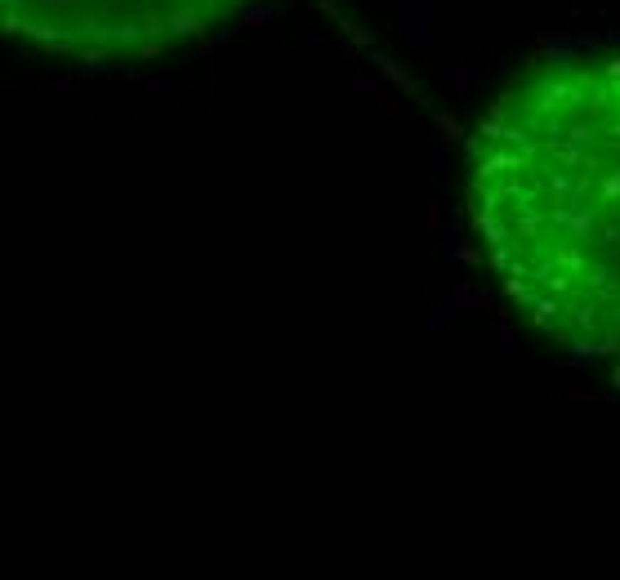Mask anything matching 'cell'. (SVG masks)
I'll return each mask as SVG.
<instances>
[{
	"label": "cell",
	"mask_w": 620,
	"mask_h": 580,
	"mask_svg": "<svg viewBox=\"0 0 620 580\" xmlns=\"http://www.w3.org/2000/svg\"><path fill=\"white\" fill-rule=\"evenodd\" d=\"M580 246H584V241H572V237H567V246H558V251L549 255V259H554L562 273H572V277H584V273H589V263H584V251H580Z\"/></svg>",
	"instance_id": "obj_9"
},
{
	"label": "cell",
	"mask_w": 620,
	"mask_h": 580,
	"mask_svg": "<svg viewBox=\"0 0 620 580\" xmlns=\"http://www.w3.org/2000/svg\"><path fill=\"white\" fill-rule=\"evenodd\" d=\"M393 5H397L401 14H411V9H429V0H393Z\"/></svg>",
	"instance_id": "obj_42"
},
{
	"label": "cell",
	"mask_w": 620,
	"mask_h": 580,
	"mask_svg": "<svg viewBox=\"0 0 620 580\" xmlns=\"http://www.w3.org/2000/svg\"><path fill=\"white\" fill-rule=\"evenodd\" d=\"M460 188V179H456V170H442V192H456Z\"/></svg>",
	"instance_id": "obj_43"
},
{
	"label": "cell",
	"mask_w": 620,
	"mask_h": 580,
	"mask_svg": "<svg viewBox=\"0 0 620 580\" xmlns=\"http://www.w3.org/2000/svg\"><path fill=\"white\" fill-rule=\"evenodd\" d=\"M602 72H607V80H620V58H607V68H602Z\"/></svg>",
	"instance_id": "obj_44"
},
{
	"label": "cell",
	"mask_w": 620,
	"mask_h": 580,
	"mask_svg": "<svg viewBox=\"0 0 620 580\" xmlns=\"http://www.w3.org/2000/svg\"><path fill=\"white\" fill-rule=\"evenodd\" d=\"M464 152L473 157V161H482V157H487V147H482V139H478V135H464Z\"/></svg>",
	"instance_id": "obj_38"
},
{
	"label": "cell",
	"mask_w": 620,
	"mask_h": 580,
	"mask_svg": "<svg viewBox=\"0 0 620 580\" xmlns=\"http://www.w3.org/2000/svg\"><path fill=\"white\" fill-rule=\"evenodd\" d=\"M540 58L549 63V68H576L580 63V45H554V49H540Z\"/></svg>",
	"instance_id": "obj_16"
},
{
	"label": "cell",
	"mask_w": 620,
	"mask_h": 580,
	"mask_svg": "<svg viewBox=\"0 0 620 580\" xmlns=\"http://www.w3.org/2000/svg\"><path fill=\"white\" fill-rule=\"evenodd\" d=\"M572 375L576 371H535V384H540V389H567V384H572Z\"/></svg>",
	"instance_id": "obj_28"
},
{
	"label": "cell",
	"mask_w": 620,
	"mask_h": 580,
	"mask_svg": "<svg viewBox=\"0 0 620 580\" xmlns=\"http://www.w3.org/2000/svg\"><path fill=\"white\" fill-rule=\"evenodd\" d=\"M442 228H446V219H442V206H429V232H433V237H442Z\"/></svg>",
	"instance_id": "obj_39"
},
{
	"label": "cell",
	"mask_w": 620,
	"mask_h": 580,
	"mask_svg": "<svg viewBox=\"0 0 620 580\" xmlns=\"http://www.w3.org/2000/svg\"><path fill=\"white\" fill-rule=\"evenodd\" d=\"M580 49H589V54H598V49H602V36H598V31H580V41H576Z\"/></svg>",
	"instance_id": "obj_40"
},
{
	"label": "cell",
	"mask_w": 620,
	"mask_h": 580,
	"mask_svg": "<svg viewBox=\"0 0 620 580\" xmlns=\"http://www.w3.org/2000/svg\"><path fill=\"white\" fill-rule=\"evenodd\" d=\"M312 5H317V9L326 14V23H330V27H340V31L348 27V19H344V14H340V5H335V0H312Z\"/></svg>",
	"instance_id": "obj_34"
},
{
	"label": "cell",
	"mask_w": 620,
	"mask_h": 580,
	"mask_svg": "<svg viewBox=\"0 0 620 580\" xmlns=\"http://www.w3.org/2000/svg\"><path fill=\"white\" fill-rule=\"evenodd\" d=\"M340 36L353 41V49H371V45H375V31H371V27H362V23H348Z\"/></svg>",
	"instance_id": "obj_29"
},
{
	"label": "cell",
	"mask_w": 620,
	"mask_h": 580,
	"mask_svg": "<svg viewBox=\"0 0 620 580\" xmlns=\"http://www.w3.org/2000/svg\"><path fill=\"white\" fill-rule=\"evenodd\" d=\"M531 326H535V330H554V335H558V326H562L558 295H554V300H535V304H531Z\"/></svg>",
	"instance_id": "obj_10"
},
{
	"label": "cell",
	"mask_w": 620,
	"mask_h": 580,
	"mask_svg": "<svg viewBox=\"0 0 620 580\" xmlns=\"http://www.w3.org/2000/svg\"><path fill=\"white\" fill-rule=\"evenodd\" d=\"M611 389L620 393V362H616V371H611Z\"/></svg>",
	"instance_id": "obj_48"
},
{
	"label": "cell",
	"mask_w": 620,
	"mask_h": 580,
	"mask_svg": "<svg viewBox=\"0 0 620 580\" xmlns=\"http://www.w3.org/2000/svg\"><path fill=\"white\" fill-rule=\"evenodd\" d=\"M468 219H473V228H478V232H482V237H487L491 246L513 241V228H509V223H500L495 214H491V206H473V214H468Z\"/></svg>",
	"instance_id": "obj_6"
},
{
	"label": "cell",
	"mask_w": 620,
	"mask_h": 580,
	"mask_svg": "<svg viewBox=\"0 0 620 580\" xmlns=\"http://www.w3.org/2000/svg\"><path fill=\"white\" fill-rule=\"evenodd\" d=\"M353 94H362V98H379L384 85H379V80L366 72V68H357V72H353Z\"/></svg>",
	"instance_id": "obj_26"
},
{
	"label": "cell",
	"mask_w": 620,
	"mask_h": 580,
	"mask_svg": "<svg viewBox=\"0 0 620 580\" xmlns=\"http://www.w3.org/2000/svg\"><path fill=\"white\" fill-rule=\"evenodd\" d=\"M179 5H183V0H179Z\"/></svg>",
	"instance_id": "obj_51"
},
{
	"label": "cell",
	"mask_w": 620,
	"mask_h": 580,
	"mask_svg": "<svg viewBox=\"0 0 620 580\" xmlns=\"http://www.w3.org/2000/svg\"><path fill=\"white\" fill-rule=\"evenodd\" d=\"M375 72H379L384 80H393V85L401 90V98H420V103H429V98H424V90L415 85V80H411V72L401 68V63H397L393 54H379V49H375Z\"/></svg>",
	"instance_id": "obj_3"
},
{
	"label": "cell",
	"mask_w": 620,
	"mask_h": 580,
	"mask_svg": "<svg viewBox=\"0 0 620 580\" xmlns=\"http://www.w3.org/2000/svg\"><path fill=\"white\" fill-rule=\"evenodd\" d=\"M505 201H517V210H527V206H535V188H527V184H517V179H509L505 188Z\"/></svg>",
	"instance_id": "obj_25"
},
{
	"label": "cell",
	"mask_w": 620,
	"mask_h": 580,
	"mask_svg": "<svg viewBox=\"0 0 620 580\" xmlns=\"http://www.w3.org/2000/svg\"><path fill=\"white\" fill-rule=\"evenodd\" d=\"M139 54H143V58H161V54H165V41H157V36H147V41L139 45Z\"/></svg>",
	"instance_id": "obj_37"
},
{
	"label": "cell",
	"mask_w": 620,
	"mask_h": 580,
	"mask_svg": "<svg viewBox=\"0 0 620 580\" xmlns=\"http://www.w3.org/2000/svg\"><path fill=\"white\" fill-rule=\"evenodd\" d=\"M72 80H76V76H58V80H41V94H45V98H67V94H72Z\"/></svg>",
	"instance_id": "obj_32"
},
{
	"label": "cell",
	"mask_w": 620,
	"mask_h": 580,
	"mask_svg": "<svg viewBox=\"0 0 620 580\" xmlns=\"http://www.w3.org/2000/svg\"><path fill=\"white\" fill-rule=\"evenodd\" d=\"M602 41H611V45H620V27H607V31H602Z\"/></svg>",
	"instance_id": "obj_46"
},
{
	"label": "cell",
	"mask_w": 620,
	"mask_h": 580,
	"mask_svg": "<svg viewBox=\"0 0 620 580\" xmlns=\"http://www.w3.org/2000/svg\"><path fill=\"white\" fill-rule=\"evenodd\" d=\"M513 246H517V241H505V246H495V255H491V268H505V273H509V263H513Z\"/></svg>",
	"instance_id": "obj_35"
},
{
	"label": "cell",
	"mask_w": 620,
	"mask_h": 580,
	"mask_svg": "<svg viewBox=\"0 0 620 580\" xmlns=\"http://www.w3.org/2000/svg\"><path fill=\"white\" fill-rule=\"evenodd\" d=\"M125 80H139V85H143V80H147V72H143V68H125Z\"/></svg>",
	"instance_id": "obj_45"
},
{
	"label": "cell",
	"mask_w": 620,
	"mask_h": 580,
	"mask_svg": "<svg viewBox=\"0 0 620 580\" xmlns=\"http://www.w3.org/2000/svg\"><path fill=\"white\" fill-rule=\"evenodd\" d=\"M45 5H49V9H67V5H72V0H45Z\"/></svg>",
	"instance_id": "obj_47"
},
{
	"label": "cell",
	"mask_w": 620,
	"mask_h": 580,
	"mask_svg": "<svg viewBox=\"0 0 620 580\" xmlns=\"http://www.w3.org/2000/svg\"><path fill=\"white\" fill-rule=\"evenodd\" d=\"M572 322H576L580 330H594V326H598V308H594V300H589V304H576V308H572Z\"/></svg>",
	"instance_id": "obj_31"
},
{
	"label": "cell",
	"mask_w": 620,
	"mask_h": 580,
	"mask_svg": "<svg viewBox=\"0 0 620 580\" xmlns=\"http://www.w3.org/2000/svg\"><path fill=\"white\" fill-rule=\"evenodd\" d=\"M567 139L580 143V147H594V130L589 125H567Z\"/></svg>",
	"instance_id": "obj_36"
},
{
	"label": "cell",
	"mask_w": 620,
	"mask_h": 580,
	"mask_svg": "<svg viewBox=\"0 0 620 580\" xmlns=\"http://www.w3.org/2000/svg\"><path fill=\"white\" fill-rule=\"evenodd\" d=\"M616 317H620V304H616Z\"/></svg>",
	"instance_id": "obj_50"
},
{
	"label": "cell",
	"mask_w": 620,
	"mask_h": 580,
	"mask_svg": "<svg viewBox=\"0 0 620 580\" xmlns=\"http://www.w3.org/2000/svg\"><path fill=\"white\" fill-rule=\"evenodd\" d=\"M237 19H241V27H255V31H263V27H273L277 9H273V5H255V0H250V5H241V9H237Z\"/></svg>",
	"instance_id": "obj_12"
},
{
	"label": "cell",
	"mask_w": 620,
	"mask_h": 580,
	"mask_svg": "<svg viewBox=\"0 0 620 580\" xmlns=\"http://www.w3.org/2000/svg\"><path fill=\"white\" fill-rule=\"evenodd\" d=\"M442 255L456 259V263H464V268H482V255L468 241H460V237H442Z\"/></svg>",
	"instance_id": "obj_11"
},
{
	"label": "cell",
	"mask_w": 620,
	"mask_h": 580,
	"mask_svg": "<svg viewBox=\"0 0 620 580\" xmlns=\"http://www.w3.org/2000/svg\"><path fill=\"white\" fill-rule=\"evenodd\" d=\"M401 41H406L415 54H429L433 49V19H429V9H411V14H401Z\"/></svg>",
	"instance_id": "obj_1"
},
{
	"label": "cell",
	"mask_w": 620,
	"mask_h": 580,
	"mask_svg": "<svg viewBox=\"0 0 620 580\" xmlns=\"http://www.w3.org/2000/svg\"><path fill=\"white\" fill-rule=\"evenodd\" d=\"M562 103H584V98H580V80H576V85H572V80H549V85H545L540 112H554Z\"/></svg>",
	"instance_id": "obj_7"
},
{
	"label": "cell",
	"mask_w": 620,
	"mask_h": 580,
	"mask_svg": "<svg viewBox=\"0 0 620 580\" xmlns=\"http://www.w3.org/2000/svg\"><path fill=\"white\" fill-rule=\"evenodd\" d=\"M545 223H549V210H535V206H527V210H517L513 237H517V241H540Z\"/></svg>",
	"instance_id": "obj_8"
},
{
	"label": "cell",
	"mask_w": 620,
	"mask_h": 580,
	"mask_svg": "<svg viewBox=\"0 0 620 580\" xmlns=\"http://www.w3.org/2000/svg\"><path fill=\"white\" fill-rule=\"evenodd\" d=\"M495 353L500 357H517V330H513V322H500V330H495Z\"/></svg>",
	"instance_id": "obj_23"
},
{
	"label": "cell",
	"mask_w": 620,
	"mask_h": 580,
	"mask_svg": "<svg viewBox=\"0 0 620 580\" xmlns=\"http://www.w3.org/2000/svg\"><path fill=\"white\" fill-rule=\"evenodd\" d=\"M567 393H572V402H580V406H594V402H598V397L584 393V389H567Z\"/></svg>",
	"instance_id": "obj_41"
},
{
	"label": "cell",
	"mask_w": 620,
	"mask_h": 580,
	"mask_svg": "<svg viewBox=\"0 0 620 580\" xmlns=\"http://www.w3.org/2000/svg\"><path fill=\"white\" fill-rule=\"evenodd\" d=\"M580 281L598 295V300H620V281H616V273H584Z\"/></svg>",
	"instance_id": "obj_13"
},
{
	"label": "cell",
	"mask_w": 620,
	"mask_h": 580,
	"mask_svg": "<svg viewBox=\"0 0 620 580\" xmlns=\"http://www.w3.org/2000/svg\"><path fill=\"white\" fill-rule=\"evenodd\" d=\"M80 121H134L139 107H76Z\"/></svg>",
	"instance_id": "obj_15"
},
{
	"label": "cell",
	"mask_w": 620,
	"mask_h": 580,
	"mask_svg": "<svg viewBox=\"0 0 620 580\" xmlns=\"http://www.w3.org/2000/svg\"><path fill=\"white\" fill-rule=\"evenodd\" d=\"M76 63H80V76H103L107 72V49H80Z\"/></svg>",
	"instance_id": "obj_18"
},
{
	"label": "cell",
	"mask_w": 620,
	"mask_h": 580,
	"mask_svg": "<svg viewBox=\"0 0 620 580\" xmlns=\"http://www.w3.org/2000/svg\"><path fill=\"white\" fill-rule=\"evenodd\" d=\"M545 152L554 157V161H562L567 170H584V165L594 170V152H589V147H580V143H572V139H567V143L549 139V143H545Z\"/></svg>",
	"instance_id": "obj_5"
},
{
	"label": "cell",
	"mask_w": 620,
	"mask_h": 580,
	"mask_svg": "<svg viewBox=\"0 0 620 580\" xmlns=\"http://www.w3.org/2000/svg\"><path fill=\"white\" fill-rule=\"evenodd\" d=\"M580 31H567V27H540L535 31V49H554V45H576Z\"/></svg>",
	"instance_id": "obj_17"
},
{
	"label": "cell",
	"mask_w": 620,
	"mask_h": 580,
	"mask_svg": "<svg viewBox=\"0 0 620 580\" xmlns=\"http://www.w3.org/2000/svg\"><path fill=\"white\" fill-rule=\"evenodd\" d=\"M442 80L451 85V94H456V98H464L468 90H473V68H451V72H442Z\"/></svg>",
	"instance_id": "obj_20"
},
{
	"label": "cell",
	"mask_w": 620,
	"mask_h": 580,
	"mask_svg": "<svg viewBox=\"0 0 620 580\" xmlns=\"http://www.w3.org/2000/svg\"><path fill=\"white\" fill-rule=\"evenodd\" d=\"M531 152H495V157H482L478 161V184H487V179H495V174H522V170H531Z\"/></svg>",
	"instance_id": "obj_2"
},
{
	"label": "cell",
	"mask_w": 620,
	"mask_h": 580,
	"mask_svg": "<svg viewBox=\"0 0 620 580\" xmlns=\"http://www.w3.org/2000/svg\"><path fill=\"white\" fill-rule=\"evenodd\" d=\"M143 94H147V98H174L179 85H174V80H157V76H147V80H143Z\"/></svg>",
	"instance_id": "obj_30"
},
{
	"label": "cell",
	"mask_w": 620,
	"mask_h": 580,
	"mask_svg": "<svg viewBox=\"0 0 620 580\" xmlns=\"http://www.w3.org/2000/svg\"><path fill=\"white\" fill-rule=\"evenodd\" d=\"M143 41H147V27H143V23H121V27H116V45L139 49Z\"/></svg>",
	"instance_id": "obj_24"
},
{
	"label": "cell",
	"mask_w": 620,
	"mask_h": 580,
	"mask_svg": "<svg viewBox=\"0 0 620 580\" xmlns=\"http://www.w3.org/2000/svg\"><path fill=\"white\" fill-rule=\"evenodd\" d=\"M456 308H460L456 300H451V304H442V308H433L429 317H424V330H429V335H442V330L451 326V317H456Z\"/></svg>",
	"instance_id": "obj_19"
},
{
	"label": "cell",
	"mask_w": 620,
	"mask_h": 580,
	"mask_svg": "<svg viewBox=\"0 0 620 580\" xmlns=\"http://www.w3.org/2000/svg\"><path fill=\"white\" fill-rule=\"evenodd\" d=\"M607 135H611V139L620 143V121H611V130H607Z\"/></svg>",
	"instance_id": "obj_49"
},
{
	"label": "cell",
	"mask_w": 620,
	"mask_h": 580,
	"mask_svg": "<svg viewBox=\"0 0 620 580\" xmlns=\"http://www.w3.org/2000/svg\"><path fill=\"white\" fill-rule=\"evenodd\" d=\"M598 206H620V170L598 179Z\"/></svg>",
	"instance_id": "obj_21"
},
{
	"label": "cell",
	"mask_w": 620,
	"mask_h": 580,
	"mask_svg": "<svg viewBox=\"0 0 620 580\" xmlns=\"http://www.w3.org/2000/svg\"><path fill=\"white\" fill-rule=\"evenodd\" d=\"M451 300H456L460 308H478V286H473L468 277H460V281H456V290H451Z\"/></svg>",
	"instance_id": "obj_27"
},
{
	"label": "cell",
	"mask_w": 620,
	"mask_h": 580,
	"mask_svg": "<svg viewBox=\"0 0 620 580\" xmlns=\"http://www.w3.org/2000/svg\"><path fill=\"white\" fill-rule=\"evenodd\" d=\"M505 295H509V300H517V304H527V308L540 300V295L527 286V277H513V273H509V281H505Z\"/></svg>",
	"instance_id": "obj_22"
},
{
	"label": "cell",
	"mask_w": 620,
	"mask_h": 580,
	"mask_svg": "<svg viewBox=\"0 0 620 580\" xmlns=\"http://www.w3.org/2000/svg\"><path fill=\"white\" fill-rule=\"evenodd\" d=\"M438 130H442V135H438V147H446V152H451L456 143H464V125H460L456 112H442V116H438Z\"/></svg>",
	"instance_id": "obj_14"
},
{
	"label": "cell",
	"mask_w": 620,
	"mask_h": 580,
	"mask_svg": "<svg viewBox=\"0 0 620 580\" xmlns=\"http://www.w3.org/2000/svg\"><path fill=\"white\" fill-rule=\"evenodd\" d=\"M165 36H206V19L192 5H179L165 14Z\"/></svg>",
	"instance_id": "obj_4"
},
{
	"label": "cell",
	"mask_w": 620,
	"mask_h": 580,
	"mask_svg": "<svg viewBox=\"0 0 620 580\" xmlns=\"http://www.w3.org/2000/svg\"><path fill=\"white\" fill-rule=\"evenodd\" d=\"M80 36H94V41H116V27H103L98 19H85V23H80Z\"/></svg>",
	"instance_id": "obj_33"
}]
</instances>
